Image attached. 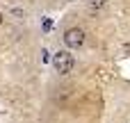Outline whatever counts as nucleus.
<instances>
[{"label": "nucleus", "instance_id": "obj_2", "mask_svg": "<svg viewBox=\"0 0 130 123\" xmlns=\"http://www.w3.org/2000/svg\"><path fill=\"white\" fill-rule=\"evenodd\" d=\"M64 43H66L69 48H80V46L85 43V30H80V27L66 30V32H64Z\"/></svg>", "mask_w": 130, "mask_h": 123}, {"label": "nucleus", "instance_id": "obj_5", "mask_svg": "<svg viewBox=\"0 0 130 123\" xmlns=\"http://www.w3.org/2000/svg\"><path fill=\"white\" fill-rule=\"evenodd\" d=\"M66 2H71V0H66Z\"/></svg>", "mask_w": 130, "mask_h": 123}, {"label": "nucleus", "instance_id": "obj_4", "mask_svg": "<svg viewBox=\"0 0 130 123\" xmlns=\"http://www.w3.org/2000/svg\"><path fill=\"white\" fill-rule=\"evenodd\" d=\"M2 18H5V16H2V14H0V23H2Z\"/></svg>", "mask_w": 130, "mask_h": 123}, {"label": "nucleus", "instance_id": "obj_3", "mask_svg": "<svg viewBox=\"0 0 130 123\" xmlns=\"http://www.w3.org/2000/svg\"><path fill=\"white\" fill-rule=\"evenodd\" d=\"M105 2H107V0H89V7H91V9H103Z\"/></svg>", "mask_w": 130, "mask_h": 123}, {"label": "nucleus", "instance_id": "obj_1", "mask_svg": "<svg viewBox=\"0 0 130 123\" xmlns=\"http://www.w3.org/2000/svg\"><path fill=\"white\" fill-rule=\"evenodd\" d=\"M53 66L57 68V73L66 75V73H71V71H73V66H75V59H73V55H71L69 50H59V52L53 57Z\"/></svg>", "mask_w": 130, "mask_h": 123}]
</instances>
